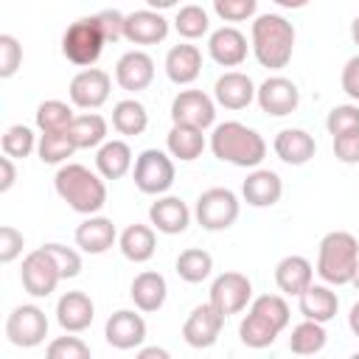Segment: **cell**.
<instances>
[{
  "instance_id": "1",
  "label": "cell",
  "mask_w": 359,
  "mask_h": 359,
  "mask_svg": "<svg viewBox=\"0 0 359 359\" xmlns=\"http://www.w3.org/2000/svg\"><path fill=\"white\" fill-rule=\"evenodd\" d=\"M250 48L261 67L280 70L294 53V25L283 14H258L250 25Z\"/></svg>"
},
{
  "instance_id": "2",
  "label": "cell",
  "mask_w": 359,
  "mask_h": 359,
  "mask_svg": "<svg viewBox=\"0 0 359 359\" xmlns=\"http://www.w3.org/2000/svg\"><path fill=\"white\" fill-rule=\"evenodd\" d=\"M53 188H56L59 199L81 216H93L107 205L104 177L90 171L81 163H62L53 177Z\"/></svg>"
},
{
  "instance_id": "3",
  "label": "cell",
  "mask_w": 359,
  "mask_h": 359,
  "mask_svg": "<svg viewBox=\"0 0 359 359\" xmlns=\"http://www.w3.org/2000/svg\"><path fill=\"white\" fill-rule=\"evenodd\" d=\"M210 151L222 163H230L238 168H258L266 157V140L255 129L238 121H224L213 126Z\"/></svg>"
},
{
  "instance_id": "4",
  "label": "cell",
  "mask_w": 359,
  "mask_h": 359,
  "mask_svg": "<svg viewBox=\"0 0 359 359\" xmlns=\"http://www.w3.org/2000/svg\"><path fill=\"white\" fill-rule=\"evenodd\" d=\"M359 261V241L353 233L348 230H331L323 236L320 250H317V275L323 278V283L331 286H345L353 278Z\"/></svg>"
},
{
  "instance_id": "5",
  "label": "cell",
  "mask_w": 359,
  "mask_h": 359,
  "mask_svg": "<svg viewBox=\"0 0 359 359\" xmlns=\"http://www.w3.org/2000/svg\"><path fill=\"white\" fill-rule=\"evenodd\" d=\"M104 45H107V39H104V31H101L95 14L70 22L67 31L62 34V53L76 67H93L101 59Z\"/></svg>"
},
{
  "instance_id": "6",
  "label": "cell",
  "mask_w": 359,
  "mask_h": 359,
  "mask_svg": "<svg viewBox=\"0 0 359 359\" xmlns=\"http://www.w3.org/2000/svg\"><path fill=\"white\" fill-rule=\"evenodd\" d=\"M174 160L168 151L160 149H146L137 154L135 168H132V180L137 185L140 194L149 196H163L171 185H174Z\"/></svg>"
},
{
  "instance_id": "7",
  "label": "cell",
  "mask_w": 359,
  "mask_h": 359,
  "mask_svg": "<svg viewBox=\"0 0 359 359\" xmlns=\"http://www.w3.org/2000/svg\"><path fill=\"white\" fill-rule=\"evenodd\" d=\"M238 210H241V202L230 188H208L199 194L194 216L202 224V230L219 233V230H227L236 224Z\"/></svg>"
},
{
  "instance_id": "8",
  "label": "cell",
  "mask_w": 359,
  "mask_h": 359,
  "mask_svg": "<svg viewBox=\"0 0 359 359\" xmlns=\"http://www.w3.org/2000/svg\"><path fill=\"white\" fill-rule=\"evenodd\" d=\"M20 280H22V289L31 297H50L56 292L59 280H62V272H59L56 261L50 258V252L45 247H39V250H31L22 258Z\"/></svg>"
},
{
  "instance_id": "9",
  "label": "cell",
  "mask_w": 359,
  "mask_h": 359,
  "mask_svg": "<svg viewBox=\"0 0 359 359\" xmlns=\"http://www.w3.org/2000/svg\"><path fill=\"white\" fill-rule=\"evenodd\" d=\"M6 337L14 348H36L45 342L48 337V317L39 306L34 303H22L17 309H11L8 320H6Z\"/></svg>"
},
{
  "instance_id": "10",
  "label": "cell",
  "mask_w": 359,
  "mask_h": 359,
  "mask_svg": "<svg viewBox=\"0 0 359 359\" xmlns=\"http://www.w3.org/2000/svg\"><path fill=\"white\" fill-rule=\"evenodd\" d=\"M109 90H112V79L107 70L84 67L70 79L67 95H70V104L79 109H98L109 101Z\"/></svg>"
},
{
  "instance_id": "11",
  "label": "cell",
  "mask_w": 359,
  "mask_h": 359,
  "mask_svg": "<svg viewBox=\"0 0 359 359\" xmlns=\"http://www.w3.org/2000/svg\"><path fill=\"white\" fill-rule=\"evenodd\" d=\"M171 121L196 129H210L216 123V98L202 90H180L171 101Z\"/></svg>"
},
{
  "instance_id": "12",
  "label": "cell",
  "mask_w": 359,
  "mask_h": 359,
  "mask_svg": "<svg viewBox=\"0 0 359 359\" xmlns=\"http://www.w3.org/2000/svg\"><path fill=\"white\" fill-rule=\"evenodd\" d=\"M255 101L261 107V112L272 115V118H283V115H292L300 104V90L292 79L286 76H269L258 84L255 90Z\"/></svg>"
},
{
  "instance_id": "13",
  "label": "cell",
  "mask_w": 359,
  "mask_h": 359,
  "mask_svg": "<svg viewBox=\"0 0 359 359\" xmlns=\"http://www.w3.org/2000/svg\"><path fill=\"white\" fill-rule=\"evenodd\" d=\"M252 300V283L247 275L241 272H222L216 275V280L210 283V303L224 314H238L247 309V303Z\"/></svg>"
},
{
  "instance_id": "14",
  "label": "cell",
  "mask_w": 359,
  "mask_h": 359,
  "mask_svg": "<svg viewBox=\"0 0 359 359\" xmlns=\"http://www.w3.org/2000/svg\"><path fill=\"white\" fill-rule=\"evenodd\" d=\"M224 320H227V317L208 300V303L196 306V309L188 314V320L182 323V339H185L191 348H210V345H216Z\"/></svg>"
},
{
  "instance_id": "15",
  "label": "cell",
  "mask_w": 359,
  "mask_h": 359,
  "mask_svg": "<svg viewBox=\"0 0 359 359\" xmlns=\"http://www.w3.org/2000/svg\"><path fill=\"white\" fill-rule=\"evenodd\" d=\"M115 81L126 93H140L154 81V59L146 50H126L115 62Z\"/></svg>"
},
{
  "instance_id": "16",
  "label": "cell",
  "mask_w": 359,
  "mask_h": 359,
  "mask_svg": "<svg viewBox=\"0 0 359 359\" xmlns=\"http://www.w3.org/2000/svg\"><path fill=\"white\" fill-rule=\"evenodd\" d=\"M247 36L236 25H222L208 36V53L219 67H238L247 59Z\"/></svg>"
},
{
  "instance_id": "17",
  "label": "cell",
  "mask_w": 359,
  "mask_h": 359,
  "mask_svg": "<svg viewBox=\"0 0 359 359\" xmlns=\"http://www.w3.org/2000/svg\"><path fill=\"white\" fill-rule=\"evenodd\" d=\"M104 337L112 348L132 351V348L143 345V339H146V320L129 309H121V311L109 314V320L104 325Z\"/></svg>"
},
{
  "instance_id": "18",
  "label": "cell",
  "mask_w": 359,
  "mask_h": 359,
  "mask_svg": "<svg viewBox=\"0 0 359 359\" xmlns=\"http://www.w3.org/2000/svg\"><path fill=\"white\" fill-rule=\"evenodd\" d=\"M171 25L168 20L154 11V8H140L126 14V28H123V39H129L132 45H157L168 36Z\"/></svg>"
},
{
  "instance_id": "19",
  "label": "cell",
  "mask_w": 359,
  "mask_h": 359,
  "mask_svg": "<svg viewBox=\"0 0 359 359\" xmlns=\"http://www.w3.org/2000/svg\"><path fill=\"white\" fill-rule=\"evenodd\" d=\"M255 84L247 73L241 70H227L216 79L213 84V98L219 107L224 109H247L252 101H255Z\"/></svg>"
},
{
  "instance_id": "20",
  "label": "cell",
  "mask_w": 359,
  "mask_h": 359,
  "mask_svg": "<svg viewBox=\"0 0 359 359\" xmlns=\"http://www.w3.org/2000/svg\"><path fill=\"white\" fill-rule=\"evenodd\" d=\"M241 196L250 208H272L283 196V180L269 168H252L241 182Z\"/></svg>"
},
{
  "instance_id": "21",
  "label": "cell",
  "mask_w": 359,
  "mask_h": 359,
  "mask_svg": "<svg viewBox=\"0 0 359 359\" xmlns=\"http://www.w3.org/2000/svg\"><path fill=\"white\" fill-rule=\"evenodd\" d=\"M95 317V303L84 292H65L56 300V323L67 334H81L93 325Z\"/></svg>"
},
{
  "instance_id": "22",
  "label": "cell",
  "mask_w": 359,
  "mask_h": 359,
  "mask_svg": "<svg viewBox=\"0 0 359 359\" xmlns=\"http://www.w3.org/2000/svg\"><path fill=\"white\" fill-rule=\"evenodd\" d=\"M149 222L157 233L180 236L191 224V208L180 196H157V202L149 208Z\"/></svg>"
},
{
  "instance_id": "23",
  "label": "cell",
  "mask_w": 359,
  "mask_h": 359,
  "mask_svg": "<svg viewBox=\"0 0 359 359\" xmlns=\"http://www.w3.org/2000/svg\"><path fill=\"white\" fill-rule=\"evenodd\" d=\"M73 238H76V247H79V250H84V252H90V255H101V252H107V250L118 241V230H115L112 219L93 213V216H87V219L76 227V236H73Z\"/></svg>"
},
{
  "instance_id": "24",
  "label": "cell",
  "mask_w": 359,
  "mask_h": 359,
  "mask_svg": "<svg viewBox=\"0 0 359 359\" xmlns=\"http://www.w3.org/2000/svg\"><path fill=\"white\" fill-rule=\"evenodd\" d=\"M202 73V50L196 45H174L168 53H165V76L171 84L177 87H185V84H194Z\"/></svg>"
},
{
  "instance_id": "25",
  "label": "cell",
  "mask_w": 359,
  "mask_h": 359,
  "mask_svg": "<svg viewBox=\"0 0 359 359\" xmlns=\"http://www.w3.org/2000/svg\"><path fill=\"white\" fill-rule=\"evenodd\" d=\"M272 149L286 165H306L317 154V143L306 129H280L272 140Z\"/></svg>"
},
{
  "instance_id": "26",
  "label": "cell",
  "mask_w": 359,
  "mask_h": 359,
  "mask_svg": "<svg viewBox=\"0 0 359 359\" xmlns=\"http://www.w3.org/2000/svg\"><path fill=\"white\" fill-rule=\"evenodd\" d=\"M275 283L283 294L300 297L311 283H314V266L303 255H286L275 266Z\"/></svg>"
},
{
  "instance_id": "27",
  "label": "cell",
  "mask_w": 359,
  "mask_h": 359,
  "mask_svg": "<svg viewBox=\"0 0 359 359\" xmlns=\"http://www.w3.org/2000/svg\"><path fill=\"white\" fill-rule=\"evenodd\" d=\"M129 297H132L135 306H137L140 311H146V314L160 311L163 303H165V297H168V283H165V278H163L160 272L146 269V272L135 275V280H132V286H129Z\"/></svg>"
},
{
  "instance_id": "28",
  "label": "cell",
  "mask_w": 359,
  "mask_h": 359,
  "mask_svg": "<svg viewBox=\"0 0 359 359\" xmlns=\"http://www.w3.org/2000/svg\"><path fill=\"white\" fill-rule=\"evenodd\" d=\"M300 314L306 320H317V323H328L337 317L339 309V297L337 292H331V283H311L300 297H297Z\"/></svg>"
},
{
  "instance_id": "29",
  "label": "cell",
  "mask_w": 359,
  "mask_h": 359,
  "mask_svg": "<svg viewBox=\"0 0 359 359\" xmlns=\"http://www.w3.org/2000/svg\"><path fill=\"white\" fill-rule=\"evenodd\" d=\"M205 129L188 126V123H174L171 132L165 135V149L174 160L180 163H194L205 151Z\"/></svg>"
},
{
  "instance_id": "30",
  "label": "cell",
  "mask_w": 359,
  "mask_h": 359,
  "mask_svg": "<svg viewBox=\"0 0 359 359\" xmlns=\"http://www.w3.org/2000/svg\"><path fill=\"white\" fill-rule=\"evenodd\" d=\"M95 171L104 180H121L132 171V149L126 140H104L95 151Z\"/></svg>"
},
{
  "instance_id": "31",
  "label": "cell",
  "mask_w": 359,
  "mask_h": 359,
  "mask_svg": "<svg viewBox=\"0 0 359 359\" xmlns=\"http://www.w3.org/2000/svg\"><path fill=\"white\" fill-rule=\"evenodd\" d=\"M118 247L123 252L126 261L132 264H146L154 250H157V236H154V227L149 224H129L121 236H118Z\"/></svg>"
},
{
  "instance_id": "32",
  "label": "cell",
  "mask_w": 359,
  "mask_h": 359,
  "mask_svg": "<svg viewBox=\"0 0 359 359\" xmlns=\"http://www.w3.org/2000/svg\"><path fill=\"white\" fill-rule=\"evenodd\" d=\"M149 126V112L137 98H123L112 107V129L126 137L143 135Z\"/></svg>"
},
{
  "instance_id": "33",
  "label": "cell",
  "mask_w": 359,
  "mask_h": 359,
  "mask_svg": "<svg viewBox=\"0 0 359 359\" xmlns=\"http://www.w3.org/2000/svg\"><path fill=\"white\" fill-rule=\"evenodd\" d=\"M67 135L76 143V149H98L107 140V121L98 112L76 115L73 123L67 126Z\"/></svg>"
},
{
  "instance_id": "34",
  "label": "cell",
  "mask_w": 359,
  "mask_h": 359,
  "mask_svg": "<svg viewBox=\"0 0 359 359\" xmlns=\"http://www.w3.org/2000/svg\"><path fill=\"white\" fill-rule=\"evenodd\" d=\"M328 342V334H325V323H317V320H303L292 328V337H289V351L297 353V356H314L325 348Z\"/></svg>"
},
{
  "instance_id": "35",
  "label": "cell",
  "mask_w": 359,
  "mask_h": 359,
  "mask_svg": "<svg viewBox=\"0 0 359 359\" xmlns=\"http://www.w3.org/2000/svg\"><path fill=\"white\" fill-rule=\"evenodd\" d=\"M213 272V255L199 247H188L177 255V275L185 283H202Z\"/></svg>"
},
{
  "instance_id": "36",
  "label": "cell",
  "mask_w": 359,
  "mask_h": 359,
  "mask_svg": "<svg viewBox=\"0 0 359 359\" xmlns=\"http://www.w3.org/2000/svg\"><path fill=\"white\" fill-rule=\"evenodd\" d=\"M36 154L48 165H62V163H67V157L76 154V143L70 140L67 129L65 132H42L39 143H36Z\"/></svg>"
},
{
  "instance_id": "37",
  "label": "cell",
  "mask_w": 359,
  "mask_h": 359,
  "mask_svg": "<svg viewBox=\"0 0 359 359\" xmlns=\"http://www.w3.org/2000/svg\"><path fill=\"white\" fill-rule=\"evenodd\" d=\"M73 107L65 104V101H42L34 112V121H36V129L39 132H65L70 123H73Z\"/></svg>"
},
{
  "instance_id": "38",
  "label": "cell",
  "mask_w": 359,
  "mask_h": 359,
  "mask_svg": "<svg viewBox=\"0 0 359 359\" xmlns=\"http://www.w3.org/2000/svg\"><path fill=\"white\" fill-rule=\"evenodd\" d=\"M278 334L280 331L269 320L258 317L255 311H247V317L238 323V337L247 348H269L278 339Z\"/></svg>"
},
{
  "instance_id": "39",
  "label": "cell",
  "mask_w": 359,
  "mask_h": 359,
  "mask_svg": "<svg viewBox=\"0 0 359 359\" xmlns=\"http://www.w3.org/2000/svg\"><path fill=\"white\" fill-rule=\"evenodd\" d=\"M174 28H177V34L182 36V39H202L208 31H210V17H208V11L202 8V6H182L180 11H177V17H174Z\"/></svg>"
},
{
  "instance_id": "40",
  "label": "cell",
  "mask_w": 359,
  "mask_h": 359,
  "mask_svg": "<svg viewBox=\"0 0 359 359\" xmlns=\"http://www.w3.org/2000/svg\"><path fill=\"white\" fill-rule=\"evenodd\" d=\"M36 143H39V140H36L34 129L25 126V123H14V126H8V129L3 132V140H0L3 154L14 157V160H25V157L36 149Z\"/></svg>"
},
{
  "instance_id": "41",
  "label": "cell",
  "mask_w": 359,
  "mask_h": 359,
  "mask_svg": "<svg viewBox=\"0 0 359 359\" xmlns=\"http://www.w3.org/2000/svg\"><path fill=\"white\" fill-rule=\"evenodd\" d=\"M250 311H255L258 317L269 320L278 331H283L289 325V317H292L289 314V303L280 294H261V297H255L252 306H250Z\"/></svg>"
},
{
  "instance_id": "42",
  "label": "cell",
  "mask_w": 359,
  "mask_h": 359,
  "mask_svg": "<svg viewBox=\"0 0 359 359\" xmlns=\"http://www.w3.org/2000/svg\"><path fill=\"white\" fill-rule=\"evenodd\" d=\"M213 11L222 22H244L258 11V0H213Z\"/></svg>"
},
{
  "instance_id": "43",
  "label": "cell",
  "mask_w": 359,
  "mask_h": 359,
  "mask_svg": "<svg viewBox=\"0 0 359 359\" xmlns=\"http://www.w3.org/2000/svg\"><path fill=\"white\" fill-rule=\"evenodd\" d=\"M48 359H90V345L79 337H56L45 348Z\"/></svg>"
},
{
  "instance_id": "44",
  "label": "cell",
  "mask_w": 359,
  "mask_h": 359,
  "mask_svg": "<svg viewBox=\"0 0 359 359\" xmlns=\"http://www.w3.org/2000/svg\"><path fill=\"white\" fill-rule=\"evenodd\" d=\"M48 252H50V258L56 261V266H59V272H62V280H67V278H76L79 272H81V255L73 250V247H65V244H56V241H48V244H42Z\"/></svg>"
},
{
  "instance_id": "45",
  "label": "cell",
  "mask_w": 359,
  "mask_h": 359,
  "mask_svg": "<svg viewBox=\"0 0 359 359\" xmlns=\"http://www.w3.org/2000/svg\"><path fill=\"white\" fill-rule=\"evenodd\" d=\"M356 126H359V107L356 104H337L325 118V129L331 137L342 135L348 129H356Z\"/></svg>"
},
{
  "instance_id": "46",
  "label": "cell",
  "mask_w": 359,
  "mask_h": 359,
  "mask_svg": "<svg viewBox=\"0 0 359 359\" xmlns=\"http://www.w3.org/2000/svg\"><path fill=\"white\" fill-rule=\"evenodd\" d=\"M22 65V45L11 34H0V79H11Z\"/></svg>"
},
{
  "instance_id": "47",
  "label": "cell",
  "mask_w": 359,
  "mask_h": 359,
  "mask_svg": "<svg viewBox=\"0 0 359 359\" xmlns=\"http://www.w3.org/2000/svg\"><path fill=\"white\" fill-rule=\"evenodd\" d=\"M334 157L345 165H356L359 163V126L348 129L342 135H334Z\"/></svg>"
},
{
  "instance_id": "48",
  "label": "cell",
  "mask_w": 359,
  "mask_h": 359,
  "mask_svg": "<svg viewBox=\"0 0 359 359\" xmlns=\"http://www.w3.org/2000/svg\"><path fill=\"white\" fill-rule=\"evenodd\" d=\"M101 31H104V39L107 42H118L123 39V28H126V14H121L118 8H101L95 14Z\"/></svg>"
},
{
  "instance_id": "49",
  "label": "cell",
  "mask_w": 359,
  "mask_h": 359,
  "mask_svg": "<svg viewBox=\"0 0 359 359\" xmlns=\"http://www.w3.org/2000/svg\"><path fill=\"white\" fill-rule=\"evenodd\" d=\"M22 247H25L22 233L11 224H3L0 227V264H11L22 252Z\"/></svg>"
},
{
  "instance_id": "50",
  "label": "cell",
  "mask_w": 359,
  "mask_h": 359,
  "mask_svg": "<svg viewBox=\"0 0 359 359\" xmlns=\"http://www.w3.org/2000/svg\"><path fill=\"white\" fill-rule=\"evenodd\" d=\"M339 84H342V93L359 104V53L351 56L342 67V76H339Z\"/></svg>"
},
{
  "instance_id": "51",
  "label": "cell",
  "mask_w": 359,
  "mask_h": 359,
  "mask_svg": "<svg viewBox=\"0 0 359 359\" xmlns=\"http://www.w3.org/2000/svg\"><path fill=\"white\" fill-rule=\"evenodd\" d=\"M0 171H3V177H0V194H6V191H11V185H14V180H17L14 157L3 154V157H0Z\"/></svg>"
},
{
  "instance_id": "52",
  "label": "cell",
  "mask_w": 359,
  "mask_h": 359,
  "mask_svg": "<svg viewBox=\"0 0 359 359\" xmlns=\"http://www.w3.org/2000/svg\"><path fill=\"white\" fill-rule=\"evenodd\" d=\"M137 356L140 359H168V351L165 348H140Z\"/></svg>"
},
{
  "instance_id": "53",
  "label": "cell",
  "mask_w": 359,
  "mask_h": 359,
  "mask_svg": "<svg viewBox=\"0 0 359 359\" xmlns=\"http://www.w3.org/2000/svg\"><path fill=\"white\" fill-rule=\"evenodd\" d=\"M348 328L353 331V337H359V300L351 306V311H348Z\"/></svg>"
},
{
  "instance_id": "54",
  "label": "cell",
  "mask_w": 359,
  "mask_h": 359,
  "mask_svg": "<svg viewBox=\"0 0 359 359\" xmlns=\"http://www.w3.org/2000/svg\"><path fill=\"white\" fill-rule=\"evenodd\" d=\"M180 0H146V6L149 8H154V11H165V8H174Z\"/></svg>"
},
{
  "instance_id": "55",
  "label": "cell",
  "mask_w": 359,
  "mask_h": 359,
  "mask_svg": "<svg viewBox=\"0 0 359 359\" xmlns=\"http://www.w3.org/2000/svg\"><path fill=\"white\" fill-rule=\"evenodd\" d=\"M280 8H292V11H297V8H303V6H309V0H275Z\"/></svg>"
},
{
  "instance_id": "56",
  "label": "cell",
  "mask_w": 359,
  "mask_h": 359,
  "mask_svg": "<svg viewBox=\"0 0 359 359\" xmlns=\"http://www.w3.org/2000/svg\"><path fill=\"white\" fill-rule=\"evenodd\" d=\"M351 39L359 48V17H353V22H351Z\"/></svg>"
},
{
  "instance_id": "57",
  "label": "cell",
  "mask_w": 359,
  "mask_h": 359,
  "mask_svg": "<svg viewBox=\"0 0 359 359\" xmlns=\"http://www.w3.org/2000/svg\"><path fill=\"white\" fill-rule=\"evenodd\" d=\"M351 283L359 289V261H356V269H353V278H351Z\"/></svg>"
}]
</instances>
